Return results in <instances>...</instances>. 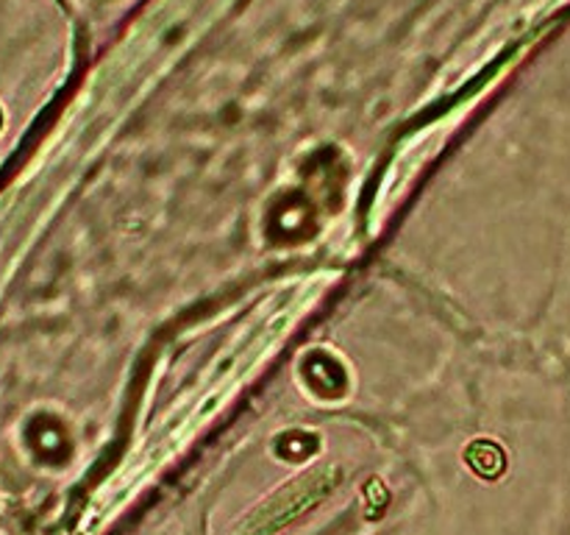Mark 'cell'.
I'll return each mask as SVG.
<instances>
[{
	"label": "cell",
	"instance_id": "1",
	"mask_svg": "<svg viewBox=\"0 0 570 535\" xmlns=\"http://www.w3.org/2000/svg\"><path fill=\"white\" fill-rule=\"evenodd\" d=\"M340 483V468L334 466H317L315 471L304 474V477L293 479L289 485L278 488L271 499L262 502L243 524H239L237 535H271L295 516L306 510V507L317 505L334 485Z\"/></svg>",
	"mask_w": 570,
	"mask_h": 535
}]
</instances>
